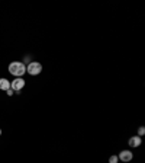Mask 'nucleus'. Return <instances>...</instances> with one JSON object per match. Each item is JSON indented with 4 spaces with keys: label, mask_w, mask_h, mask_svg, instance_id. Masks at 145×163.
Wrapping results in <instances>:
<instances>
[{
    "label": "nucleus",
    "mask_w": 145,
    "mask_h": 163,
    "mask_svg": "<svg viewBox=\"0 0 145 163\" xmlns=\"http://www.w3.org/2000/svg\"><path fill=\"white\" fill-rule=\"evenodd\" d=\"M9 73L15 77H22L26 73V64H23L22 61H12L9 64Z\"/></svg>",
    "instance_id": "obj_1"
},
{
    "label": "nucleus",
    "mask_w": 145,
    "mask_h": 163,
    "mask_svg": "<svg viewBox=\"0 0 145 163\" xmlns=\"http://www.w3.org/2000/svg\"><path fill=\"white\" fill-rule=\"evenodd\" d=\"M41 72H42V64L38 63V61H31L26 66V73L31 74V76H38Z\"/></svg>",
    "instance_id": "obj_2"
},
{
    "label": "nucleus",
    "mask_w": 145,
    "mask_h": 163,
    "mask_svg": "<svg viewBox=\"0 0 145 163\" xmlns=\"http://www.w3.org/2000/svg\"><path fill=\"white\" fill-rule=\"evenodd\" d=\"M23 87H25V79L23 77H16L15 80L10 82V89L16 93H19Z\"/></svg>",
    "instance_id": "obj_3"
},
{
    "label": "nucleus",
    "mask_w": 145,
    "mask_h": 163,
    "mask_svg": "<svg viewBox=\"0 0 145 163\" xmlns=\"http://www.w3.org/2000/svg\"><path fill=\"white\" fill-rule=\"evenodd\" d=\"M118 159H119L120 162L128 163V162H131V160L134 159V153H132L131 150H122V152L118 154Z\"/></svg>",
    "instance_id": "obj_4"
},
{
    "label": "nucleus",
    "mask_w": 145,
    "mask_h": 163,
    "mask_svg": "<svg viewBox=\"0 0 145 163\" xmlns=\"http://www.w3.org/2000/svg\"><path fill=\"white\" fill-rule=\"evenodd\" d=\"M129 147H132V149H137V147H139L141 144H142V138L139 137V135H132L131 138H129Z\"/></svg>",
    "instance_id": "obj_5"
},
{
    "label": "nucleus",
    "mask_w": 145,
    "mask_h": 163,
    "mask_svg": "<svg viewBox=\"0 0 145 163\" xmlns=\"http://www.w3.org/2000/svg\"><path fill=\"white\" fill-rule=\"evenodd\" d=\"M7 89H10V82L7 80V79H4V77H1L0 79V90H7Z\"/></svg>",
    "instance_id": "obj_6"
},
{
    "label": "nucleus",
    "mask_w": 145,
    "mask_h": 163,
    "mask_svg": "<svg viewBox=\"0 0 145 163\" xmlns=\"http://www.w3.org/2000/svg\"><path fill=\"white\" fill-rule=\"evenodd\" d=\"M119 162V159H118V156L116 154H113V156H110L109 157V163H118Z\"/></svg>",
    "instance_id": "obj_7"
},
{
    "label": "nucleus",
    "mask_w": 145,
    "mask_h": 163,
    "mask_svg": "<svg viewBox=\"0 0 145 163\" xmlns=\"http://www.w3.org/2000/svg\"><path fill=\"white\" fill-rule=\"evenodd\" d=\"M144 134H145V127H144V125H141V127L138 128V135H139V137H142Z\"/></svg>",
    "instance_id": "obj_8"
},
{
    "label": "nucleus",
    "mask_w": 145,
    "mask_h": 163,
    "mask_svg": "<svg viewBox=\"0 0 145 163\" xmlns=\"http://www.w3.org/2000/svg\"><path fill=\"white\" fill-rule=\"evenodd\" d=\"M22 63H23V64H25V63H26V64H29V63H31V57H29V55H26V57H25V61H22Z\"/></svg>",
    "instance_id": "obj_9"
},
{
    "label": "nucleus",
    "mask_w": 145,
    "mask_h": 163,
    "mask_svg": "<svg viewBox=\"0 0 145 163\" xmlns=\"http://www.w3.org/2000/svg\"><path fill=\"white\" fill-rule=\"evenodd\" d=\"M6 93H7V96H12V95H15V92H13L12 89H7V90H6Z\"/></svg>",
    "instance_id": "obj_10"
},
{
    "label": "nucleus",
    "mask_w": 145,
    "mask_h": 163,
    "mask_svg": "<svg viewBox=\"0 0 145 163\" xmlns=\"http://www.w3.org/2000/svg\"><path fill=\"white\" fill-rule=\"evenodd\" d=\"M0 135H1V128H0Z\"/></svg>",
    "instance_id": "obj_11"
}]
</instances>
